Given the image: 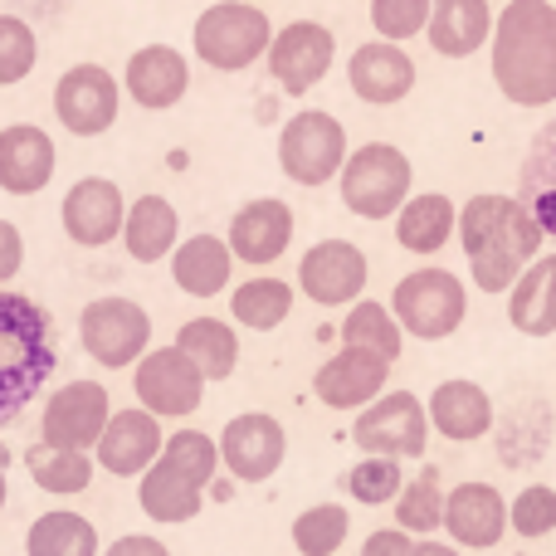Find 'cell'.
I'll return each instance as SVG.
<instances>
[{"label":"cell","mask_w":556,"mask_h":556,"mask_svg":"<svg viewBox=\"0 0 556 556\" xmlns=\"http://www.w3.org/2000/svg\"><path fill=\"white\" fill-rule=\"evenodd\" d=\"M454 235H459L469 274L483 293H508L513 278L538 260L542 240H547L518 195H473L454 215Z\"/></svg>","instance_id":"obj_1"},{"label":"cell","mask_w":556,"mask_h":556,"mask_svg":"<svg viewBox=\"0 0 556 556\" xmlns=\"http://www.w3.org/2000/svg\"><path fill=\"white\" fill-rule=\"evenodd\" d=\"M493 78L518 108L556 103V5L552 0H508L493 20Z\"/></svg>","instance_id":"obj_2"},{"label":"cell","mask_w":556,"mask_h":556,"mask_svg":"<svg viewBox=\"0 0 556 556\" xmlns=\"http://www.w3.org/2000/svg\"><path fill=\"white\" fill-rule=\"evenodd\" d=\"M49 371H54L49 313L35 298L0 288V420H10L39 391Z\"/></svg>","instance_id":"obj_3"},{"label":"cell","mask_w":556,"mask_h":556,"mask_svg":"<svg viewBox=\"0 0 556 556\" xmlns=\"http://www.w3.org/2000/svg\"><path fill=\"white\" fill-rule=\"evenodd\" d=\"M337 176H342L346 211L362 215V220H391L405 205L410 181H415L410 156L391 142H366V147H356V152H346Z\"/></svg>","instance_id":"obj_4"},{"label":"cell","mask_w":556,"mask_h":556,"mask_svg":"<svg viewBox=\"0 0 556 556\" xmlns=\"http://www.w3.org/2000/svg\"><path fill=\"white\" fill-rule=\"evenodd\" d=\"M391 317L401 323V332L420 337V342H444L469 317V288L450 269H415L395 283Z\"/></svg>","instance_id":"obj_5"},{"label":"cell","mask_w":556,"mask_h":556,"mask_svg":"<svg viewBox=\"0 0 556 556\" xmlns=\"http://www.w3.org/2000/svg\"><path fill=\"white\" fill-rule=\"evenodd\" d=\"M274 25L260 5L250 0H220V5L201 10L195 20V54L215 68V74H240L269 49Z\"/></svg>","instance_id":"obj_6"},{"label":"cell","mask_w":556,"mask_h":556,"mask_svg":"<svg viewBox=\"0 0 556 556\" xmlns=\"http://www.w3.org/2000/svg\"><path fill=\"white\" fill-rule=\"evenodd\" d=\"M205 376L191 366V356L181 346H147L142 356L132 362V391L137 405L156 420H186V415L201 410L205 401Z\"/></svg>","instance_id":"obj_7"},{"label":"cell","mask_w":556,"mask_h":556,"mask_svg":"<svg viewBox=\"0 0 556 556\" xmlns=\"http://www.w3.org/2000/svg\"><path fill=\"white\" fill-rule=\"evenodd\" d=\"M78 342H84V352L103 371H123V366H132L152 346V317L132 298H117V293L93 298L78 313Z\"/></svg>","instance_id":"obj_8"},{"label":"cell","mask_w":556,"mask_h":556,"mask_svg":"<svg viewBox=\"0 0 556 556\" xmlns=\"http://www.w3.org/2000/svg\"><path fill=\"white\" fill-rule=\"evenodd\" d=\"M352 440L362 454H386V459H420L430 444V415L425 401L410 391H381L371 405L356 410Z\"/></svg>","instance_id":"obj_9"},{"label":"cell","mask_w":556,"mask_h":556,"mask_svg":"<svg viewBox=\"0 0 556 556\" xmlns=\"http://www.w3.org/2000/svg\"><path fill=\"white\" fill-rule=\"evenodd\" d=\"M346 162V127L332 113H293V123L278 132V166L298 186H327Z\"/></svg>","instance_id":"obj_10"},{"label":"cell","mask_w":556,"mask_h":556,"mask_svg":"<svg viewBox=\"0 0 556 556\" xmlns=\"http://www.w3.org/2000/svg\"><path fill=\"white\" fill-rule=\"evenodd\" d=\"M108 415H113V395L98 381H68L45 401L39 415V440L59 444V450H93L103 434Z\"/></svg>","instance_id":"obj_11"},{"label":"cell","mask_w":556,"mask_h":556,"mask_svg":"<svg viewBox=\"0 0 556 556\" xmlns=\"http://www.w3.org/2000/svg\"><path fill=\"white\" fill-rule=\"evenodd\" d=\"M215 450H220V469H230L240 483H264L283 469L288 434L274 415L250 410V415H235V420L225 425Z\"/></svg>","instance_id":"obj_12"},{"label":"cell","mask_w":556,"mask_h":556,"mask_svg":"<svg viewBox=\"0 0 556 556\" xmlns=\"http://www.w3.org/2000/svg\"><path fill=\"white\" fill-rule=\"evenodd\" d=\"M269 74L278 78V88L293 98L313 93L323 84V74L332 68V54H337V35L317 20H293L283 35L269 39Z\"/></svg>","instance_id":"obj_13"},{"label":"cell","mask_w":556,"mask_h":556,"mask_svg":"<svg viewBox=\"0 0 556 556\" xmlns=\"http://www.w3.org/2000/svg\"><path fill=\"white\" fill-rule=\"evenodd\" d=\"M366 274H371V264L352 240H323L298 264V288L317 307H352L366 288Z\"/></svg>","instance_id":"obj_14"},{"label":"cell","mask_w":556,"mask_h":556,"mask_svg":"<svg viewBox=\"0 0 556 556\" xmlns=\"http://www.w3.org/2000/svg\"><path fill=\"white\" fill-rule=\"evenodd\" d=\"M440 528L450 532L454 547L489 552L508 538V498L493 483H459V489L444 493Z\"/></svg>","instance_id":"obj_15"},{"label":"cell","mask_w":556,"mask_h":556,"mask_svg":"<svg viewBox=\"0 0 556 556\" xmlns=\"http://www.w3.org/2000/svg\"><path fill=\"white\" fill-rule=\"evenodd\" d=\"M54 113L74 137H98L117 123V78L103 64H74L54 84Z\"/></svg>","instance_id":"obj_16"},{"label":"cell","mask_w":556,"mask_h":556,"mask_svg":"<svg viewBox=\"0 0 556 556\" xmlns=\"http://www.w3.org/2000/svg\"><path fill=\"white\" fill-rule=\"evenodd\" d=\"M123 215L127 201L117 191V181L108 176H84V181L68 186L64 205H59V220H64V235L84 250H103L123 235Z\"/></svg>","instance_id":"obj_17"},{"label":"cell","mask_w":556,"mask_h":556,"mask_svg":"<svg viewBox=\"0 0 556 556\" xmlns=\"http://www.w3.org/2000/svg\"><path fill=\"white\" fill-rule=\"evenodd\" d=\"M391 386V362L362 352V346H342L313 371V395L327 410H362Z\"/></svg>","instance_id":"obj_18"},{"label":"cell","mask_w":556,"mask_h":556,"mask_svg":"<svg viewBox=\"0 0 556 556\" xmlns=\"http://www.w3.org/2000/svg\"><path fill=\"white\" fill-rule=\"evenodd\" d=\"M162 440H166L162 420L147 415L142 405L113 410L103 425V434H98V444H93V459H98V469L113 473V479H137V473L162 454Z\"/></svg>","instance_id":"obj_19"},{"label":"cell","mask_w":556,"mask_h":556,"mask_svg":"<svg viewBox=\"0 0 556 556\" xmlns=\"http://www.w3.org/2000/svg\"><path fill=\"white\" fill-rule=\"evenodd\" d=\"M225 244H230L235 260L264 269V264L283 260V250L293 244V211H288L278 195H260V201H250L244 211H235L230 240Z\"/></svg>","instance_id":"obj_20"},{"label":"cell","mask_w":556,"mask_h":556,"mask_svg":"<svg viewBox=\"0 0 556 556\" xmlns=\"http://www.w3.org/2000/svg\"><path fill=\"white\" fill-rule=\"evenodd\" d=\"M54 137L35 123H15L0 132V191L10 195H39L54 181Z\"/></svg>","instance_id":"obj_21"},{"label":"cell","mask_w":556,"mask_h":556,"mask_svg":"<svg viewBox=\"0 0 556 556\" xmlns=\"http://www.w3.org/2000/svg\"><path fill=\"white\" fill-rule=\"evenodd\" d=\"M346 78H352V93L362 103L391 108L415 88V59L401 45H391V39H376V45H362L352 54Z\"/></svg>","instance_id":"obj_22"},{"label":"cell","mask_w":556,"mask_h":556,"mask_svg":"<svg viewBox=\"0 0 556 556\" xmlns=\"http://www.w3.org/2000/svg\"><path fill=\"white\" fill-rule=\"evenodd\" d=\"M186 88H191V68H186V59L172 45H147L127 59V93L147 113L176 108L186 98Z\"/></svg>","instance_id":"obj_23"},{"label":"cell","mask_w":556,"mask_h":556,"mask_svg":"<svg viewBox=\"0 0 556 556\" xmlns=\"http://www.w3.org/2000/svg\"><path fill=\"white\" fill-rule=\"evenodd\" d=\"M430 430H440L454 444H473L493 430V395L479 381H440L425 401Z\"/></svg>","instance_id":"obj_24"},{"label":"cell","mask_w":556,"mask_h":556,"mask_svg":"<svg viewBox=\"0 0 556 556\" xmlns=\"http://www.w3.org/2000/svg\"><path fill=\"white\" fill-rule=\"evenodd\" d=\"M430 45L434 54L444 59H469L489 45L493 35V15H489V0H430Z\"/></svg>","instance_id":"obj_25"},{"label":"cell","mask_w":556,"mask_h":556,"mask_svg":"<svg viewBox=\"0 0 556 556\" xmlns=\"http://www.w3.org/2000/svg\"><path fill=\"white\" fill-rule=\"evenodd\" d=\"M137 503L152 522L162 528H181V522H195L205 508V489H195L191 479L172 469L166 459H152L142 473H137Z\"/></svg>","instance_id":"obj_26"},{"label":"cell","mask_w":556,"mask_h":556,"mask_svg":"<svg viewBox=\"0 0 556 556\" xmlns=\"http://www.w3.org/2000/svg\"><path fill=\"white\" fill-rule=\"evenodd\" d=\"M508 323L522 337L556 332V254H538L508 288Z\"/></svg>","instance_id":"obj_27"},{"label":"cell","mask_w":556,"mask_h":556,"mask_svg":"<svg viewBox=\"0 0 556 556\" xmlns=\"http://www.w3.org/2000/svg\"><path fill=\"white\" fill-rule=\"evenodd\" d=\"M176 235H181V215L166 195H137V205H127L123 244L137 264H162L176 250Z\"/></svg>","instance_id":"obj_28"},{"label":"cell","mask_w":556,"mask_h":556,"mask_svg":"<svg viewBox=\"0 0 556 556\" xmlns=\"http://www.w3.org/2000/svg\"><path fill=\"white\" fill-rule=\"evenodd\" d=\"M230 274H235V254L215 235H191L186 244L172 250V278L191 298H215L220 288H230Z\"/></svg>","instance_id":"obj_29"},{"label":"cell","mask_w":556,"mask_h":556,"mask_svg":"<svg viewBox=\"0 0 556 556\" xmlns=\"http://www.w3.org/2000/svg\"><path fill=\"white\" fill-rule=\"evenodd\" d=\"M518 201L528 205V215L542 225V235L556 240V117L532 137L528 156H522Z\"/></svg>","instance_id":"obj_30"},{"label":"cell","mask_w":556,"mask_h":556,"mask_svg":"<svg viewBox=\"0 0 556 556\" xmlns=\"http://www.w3.org/2000/svg\"><path fill=\"white\" fill-rule=\"evenodd\" d=\"M454 201L440 191H425V195H405V205L395 211V240L401 250L410 254H440L454 235Z\"/></svg>","instance_id":"obj_31"},{"label":"cell","mask_w":556,"mask_h":556,"mask_svg":"<svg viewBox=\"0 0 556 556\" xmlns=\"http://www.w3.org/2000/svg\"><path fill=\"white\" fill-rule=\"evenodd\" d=\"M176 346L191 356V366L205 381H230L235 366H240V332L220 317H191L176 332Z\"/></svg>","instance_id":"obj_32"},{"label":"cell","mask_w":556,"mask_h":556,"mask_svg":"<svg viewBox=\"0 0 556 556\" xmlns=\"http://www.w3.org/2000/svg\"><path fill=\"white\" fill-rule=\"evenodd\" d=\"M25 556H98V528L84 513H39L25 532Z\"/></svg>","instance_id":"obj_33"},{"label":"cell","mask_w":556,"mask_h":556,"mask_svg":"<svg viewBox=\"0 0 556 556\" xmlns=\"http://www.w3.org/2000/svg\"><path fill=\"white\" fill-rule=\"evenodd\" d=\"M25 469L45 493H54V498H74V493H84L88 483H93V454L88 450H59V444L39 440L35 450L25 454Z\"/></svg>","instance_id":"obj_34"},{"label":"cell","mask_w":556,"mask_h":556,"mask_svg":"<svg viewBox=\"0 0 556 556\" xmlns=\"http://www.w3.org/2000/svg\"><path fill=\"white\" fill-rule=\"evenodd\" d=\"M230 313L240 327L274 332V327H283L288 313H293V283H283V278H274V274L250 278V283H240L230 293Z\"/></svg>","instance_id":"obj_35"},{"label":"cell","mask_w":556,"mask_h":556,"mask_svg":"<svg viewBox=\"0 0 556 556\" xmlns=\"http://www.w3.org/2000/svg\"><path fill=\"white\" fill-rule=\"evenodd\" d=\"M342 346H362V352H371V356H381V362L395 366V356H401V346H405V332L386 303L356 298L352 313L342 317Z\"/></svg>","instance_id":"obj_36"},{"label":"cell","mask_w":556,"mask_h":556,"mask_svg":"<svg viewBox=\"0 0 556 556\" xmlns=\"http://www.w3.org/2000/svg\"><path fill=\"white\" fill-rule=\"evenodd\" d=\"M440 513H444L440 469L425 464L420 479L401 483V493H395V522H401V532H410V538H430V532H440Z\"/></svg>","instance_id":"obj_37"},{"label":"cell","mask_w":556,"mask_h":556,"mask_svg":"<svg viewBox=\"0 0 556 556\" xmlns=\"http://www.w3.org/2000/svg\"><path fill=\"white\" fill-rule=\"evenodd\" d=\"M352 532V518L337 503H317V508L298 513L293 518V547L298 556H337V547Z\"/></svg>","instance_id":"obj_38"},{"label":"cell","mask_w":556,"mask_h":556,"mask_svg":"<svg viewBox=\"0 0 556 556\" xmlns=\"http://www.w3.org/2000/svg\"><path fill=\"white\" fill-rule=\"evenodd\" d=\"M156 459H166L181 479H191L195 489H205V483L215 479V469H220V450H215V440L205 430H176L162 440V454Z\"/></svg>","instance_id":"obj_39"},{"label":"cell","mask_w":556,"mask_h":556,"mask_svg":"<svg viewBox=\"0 0 556 556\" xmlns=\"http://www.w3.org/2000/svg\"><path fill=\"white\" fill-rule=\"evenodd\" d=\"M401 483H405L401 459H386V454H366V459L356 464L352 473H346V493H352L356 503H366V508H381V503H395Z\"/></svg>","instance_id":"obj_40"},{"label":"cell","mask_w":556,"mask_h":556,"mask_svg":"<svg viewBox=\"0 0 556 556\" xmlns=\"http://www.w3.org/2000/svg\"><path fill=\"white\" fill-rule=\"evenodd\" d=\"M508 528L528 542L552 538L556 532V489H547V483H522V493L508 503Z\"/></svg>","instance_id":"obj_41"},{"label":"cell","mask_w":556,"mask_h":556,"mask_svg":"<svg viewBox=\"0 0 556 556\" xmlns=\"http://www.w3.org/2000/svg\"><path fill=\"white\" fill-rule=\"evenodd\" d=\"M35 59H39L35 29H29L20 15H0V88H10V84H20V78H29Z\"/></svg>","instance_id":"obj_42"},{"label":"cell","mask_w":556,"mask_h":556,"mask_svg":"<svg viewBox=\"0 0 556 556\" xmlns=\"http://www.w3.org/2000/svg\"><path fill=\"white\" fill-rule=\"evenodd\" d=\"M425 20H430V0H371V25L391 45L420 35Z\"/></svg>","instance_id":"obj_43"},{"label":"cell","mask_w":556,"mask_h":556,"mask_svg":"<svg viewBox=\"0 0 556 556\" xmlns=\"http://www.w3.org/2000/svg\"><path fill=\"white\" fill-rule=\"evenodd\" d=\"M410 552H415V542L401 528H381L362 542V556H410Z\"/></svg>","instance_id":"obj_44"},{"label":"cell","mask_w":556,"mask_h":556,"mask_svg":"<svg viewBox=\"0 0 556 556\" xmlns=\"http://www.w3.org/2000/svg\"><path fill=\"white\" fill-rule=\"evenodd\" d=\"M20 264H25V240L10 220H0V283H10L20 274Z\"/></svg>","instance_id":"obj_45"},{"label":"cell","mask_w":556,"mask_h":556,"mask_svg":"<svg viewBox=\"0 0 556 556\" xmlns=\"http://www.w3.org/2000/svg\"><path fill=\"white\" fill-rule=\"evenodd\" d=\"M103 556H172V547H166L162 538H147V532H127V538H117Z\"/></svg>","instance_id":"obj_46"},{"label":"cell","mask_w":556,"mask_h":556,"mask_svg":"<svg viewBox=\"0 0 556 556\" xmlns=\"http://www.w3.org/2000/svg\"><path fill=\"white\" fill-rule=\"evenodd\" d=\"M410 556H464L459 547H450V542H430V538H425V542H415V552Z\"/></svg>","instance_id":"obj_47"},{"label":"cell","mask_w":556,"mask_h":556,"mask_svg":"<svg viewBox=\"0 0 556 556\" xmlns=\"http://www.w3.org/2000/svg\"><path fill=\"white\" fill-rule=\"evenodd\" d=\"M5 498H10V489H5V469H0V508H5Z\"/></svg>","instance_id":"obj_48"},{"label":"cell","mask_w":556,"mask_h":556,"mask_svg":"<svg viewBox=\"0 0 556 556\" xmlns=\"http://www.w3.org/2000/svg\"><path fill=\"white\" fill-rule=\"evenodd\" d=\"M250 5H260V0H250Z\"/></svg>","instance_id":"obj_49"}]
</instances>
